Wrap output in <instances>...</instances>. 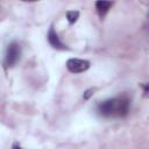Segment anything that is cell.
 <instances>
[{"instance_id":"1","label":"cell","mask_w":149,"mask_h":149,"mask_svg":"<svg viewBox=\"0 0 149 149\" xmlns=\"http://www.w3.org/2000/svg\"><path fill=\"white\" fill-rule=\"evenodd\" d=\"M97 111L105 118H123L129 112V99L126 95L107 99L97 106Z\"/></svg>"},{"instance_id":"2","label":"cell","mask_w":149,"mask_h":149,"mask_svg":"<svg viewBox=\"0 0 149 149\" xmlns=\"http://www.w3.org/2000/svg\"><path fill=\"white\" fill-rule=\"evenodd\" d=\"M21 56V47L17 42H10L6 49L5 64L6 66H13L17 63Z\"/></svg>"},{"instance_id":"3","label":"cell","mask_w":149,"mask_h":149,"mask_svg":"<svg viewBox=\"0 0 149 149\" xmlns=\"http://www.w3.org/2000/svg\"><path fill=\"white\" fill-rule=\"evenodd\" d=\"M90 62L86 59H79V58H70L66 62V68L72 73H81L86 71L90 68Z\"/></svg>"},{"instance_id":"4","label":"cell","mask_w":149,"mask_h":149,"mask_svg":"<svg viewBox=\"0 0 149 149\" xmlns=\"http://www.w3.org/2000/svg\"><path fill=\"white\" fill-rule=\"evenodd\" d=\"M48 41H49V43H50L55 49H61V50L66 49V45L61 42V40H59L57 33L54 30L52 27L50 28V30H49V33H48Z\"/></svg>"},{"instance_id":"5","label":"cell","mask_w":149,"mask_h":149,"mask_svg":"<svg viewBox=\"0 0 149 149\" xmlns=\"http://www.w3.org/2000/svg\"><path fill=\"white\" fill-rule=\"evenodd\" d=\"M112 5H113L112 1H97L95 2V8H97L99 15L102 17L108 12V9L111 8Z\"/></svg>"},{"instance_id":"6","label":"cell","mask_w":149,"mask_h":149,"mask_svg":"<svg viewBox=\"0 0 149 149\" xmlns=\"http://www.w3.org/2000/svg\"><path fill=\"white\" fill-rule=\"evenodd\" d=\"M78 17H79V12L78 10H69L66 13V19H68L70 24H73L78 20Z\"/></svg>"},{"instance_id":"7","label":"cell","mask_w":149,"mask_h":149,"mask_svg":"<svg viewBox=\"0 0 149 149\" xmlns=\"http://www.w3.org/2000/svg\"><path fill=\"white\" fill-rule=\"evenodd\" d=\"M93 92H94V90H93V88H90V90L85 91V92H84V95H83V98H84L85 100L90 99V97H92V95H93Z\"/></svg>"},{"instance_id":"8","label":"cell","mask_w":149,"mask_h":149,"mask_svg":"<svg viewBox=\"0 0 149 149\" xmlns=\"http://www.w3.org/2000/svg\"><path fill=\"white\" fill-rule=\"evenodd\" d=\"M12 149H22V148H21L17 143H14V144H13V147H12Z\"/></svg>"}]
</instances>
